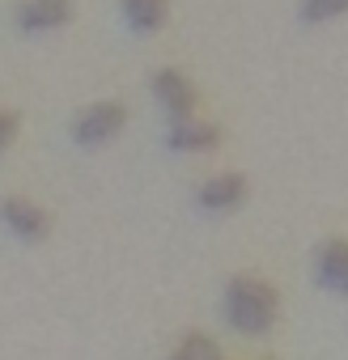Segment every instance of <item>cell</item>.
Here are the masks:
<instances>
[{
  "mask_svg": "<svg viewBox=\"0 0 348 360\" xmlns=\"http://www.w3.org/2000/svg\"><path fill=\"white\" fill-rule=\"evenodd\" d=\"M68 18H73V0H22L18 5V26L26 34L60 30Z\"/></svg>",
  "mask_w": 348,
  "mask_h": 360,
  "instance_id": "5b68a950",
  "label": "cell"
},
{
  "mask_svg": "<svg viewBox=\"0 0 348 360\" xmlns=\"http://www.w3.org/2000/svg\"><path fill=\"white\" fill-rule=\"evenodd\" d=\"M344 13H348V0H302V22H310V26L335 22Z\"/></svg>",
  "mask_w": 348,
  "mask_h": 360,
  "instance_id": "30bf717a",
  "label": "cell"
},
{
  "mask_svg": "<svg viewBox=\"0 0 348 360\" xmlns=\"http://www.w3.org/2000/svg\"><path fill=\"white\" fill-rule=\"evenodd\" d=\"M123 123H128V110L119 102H94L73 119V140L81 148H102L123 131Z\"/></svg>",
  "mask_w": 348,
  "mask_h": 360,
  "instance_id": "7a4b0ae2",
  "label": "cell"
},
{
  "mask_svg": "<svg viewBox=\"0 0 348 360\" xmlns=\"http://www.w3.org/2000/svg\"><path fill=\"white\" fill-rule=\"evenodd\" d=\"M153 98L161 102V110H166L170 123L196 115V85H192L179 68H161V72L153 77Z\"/></svg>",
  "mask_w": 348,
  "mask_h": 360,
  "instance_id": "3957f363",
  "label": "cell"
},
{
  "mask_svg": "<svg viewBox=\"0 0 348 360\" xmlns=\"http://www.w3.org/2000/svg\"><path fill=\"white\" fill-rule=\"evenodd\" d=\"M18 136V110H5L0 115V144H13Z\"/></svg>",
  "mask_w": 348,
  "mask_h": 360,
  "instance_id": "8fae6325",
  "label": "cell"
},
{
  "mask_svg": "<svg viewBox=\"0 0 348 360\" xmlns=\"http://www.w3.org/2000/svg\"><path fill=\"white\" fill-rule=\"evenodd\" d=\"M217 140H221V131L213 123L196 119V115L192 119H174L170 131H166V144L174 153H209V148H217Z\"/></svg>",
  "mask_w": 348,
  "mask_h": 360,
  "instance_id": "52a82bcc",
  "label": "cell"
},
{
  "mask_svg": "<svg viewBox=\"0 0 348 360\" xmlns=\"http://www.w3.org/2000/svg\"><path fill=\"white\" fill-rule=\"evenodd\" d=\"M5 229L18 242H39V238H47V212L22 195H9L5 200Z\"/></svg>",
  "mask_w": 348,
  "mask_h": 360,
  "instance_id": "8992f818",
  "label": "cell"
},
{
  "mask_svg": "<svg viewBox=\"0 0 348 360\" xmlns=\"http://www.w3.org/2000/svg\"><path fill=\"white\" fill-rule=\"evenodd\" d=\"M166 360H192V356H187V352L179 347V352H174V356H166Z\"/></svg>",
  "mask_w": 348,
  "mask_h": 360,
  "instance_id": "7c38bea8",
  "label": "cell"
},
{
  "mask_svg": "<svg viewBox=\"0 0 348 360\" xmlns=\"http://www.w3.org/2000/svg\"><path fill=\"white\" fill-rule=\"evenodd\" d=\"M242 200H247V178L242 174H213L196 191V204L204 212H234Z\"/></svg>",
  "mask_w": 348,
  "mask_h": 360,
  "instance_id": "277c9868",
  "label": "cell"
},
{
  "mask_svg": "<svg viewBox=\"0 0 348 360\" xmlns=\"http://www.w3.org/2000/svg\"><path fill=\"white\" fill-rule=\"evenodd\" d=\"M119 5H123L128 26L140 30V34H149L166 22V0H119Z\"/></svg>",
  "mask_w": 348,
  "mask_h": 360,
  "instance_id": "9c48e42d",
  "label": "cell"
},
{
  "mask_svg": "<svg viewBox=\"0 0 348 360\" xmlns=\"http://www.w3.org/2000/svg\"><path fill=\"white\" fill-rule=\"evenodd\" d=\"M221 318L234 335H268L280 318V292L259 276H234L221 292Z\"/></svg>",
  "mask_w": 348,
  "mask_h": 360,
  "instance_id": "6da1fadb",
  "label": "cell"
},
{
  "mask_svg": "<svg viewBox=\"0 0 348 360\" xmlns=\"http://www.w3.org/2000/svg\"><path fill=\"white\" fill-rule=\"evenodd\" d=\"M314 280H318L327 292L348 297V242H344V238H335V242H327V246L318 250V259H314Z\"/></svg>",
  "mask_w": 348,
  "mask_h": 360,
  "instance_id": "ba28073f",
  "label": "cell"
}]
</instances>
